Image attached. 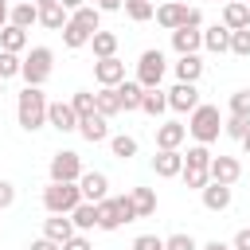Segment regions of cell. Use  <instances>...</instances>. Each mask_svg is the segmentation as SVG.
<instances>
[{"label":"cell","instance_id":"16","mask_svg":"<svg viewBox=\"0 0 250 250\" xmlns=\"http://www.w3.org/2000/svg\"><path fill=\"white\" fill-rule=\"evenodd\" d=\"M152 16H156V23H160L164 31H176V27H184V23H188V4L168 0V4H160Z\"/></svg>","mask_w":250,"mask_h":250},{"label":"cell","instance_id":"51","mask_svg":"<svg viewBox=\"0 0 250 250\" xmlns=\"http://www.w3.org/2000/svg\"><path fill=\"white\" fill-rule=\"evenodd\" d=\"M199 250H234V246H230V242H219V238H211V242H207V246H199Z\"/></svg>","mask_w":250,"mask_h":250},{"label":"cell","instance_id":"10","mask_svg":"<svg viewBox=\"0 0 250 250\" xmlns=\"http://www.w3.org/2000/svg\"><path fill=\"white\" fill-rule=\"evenodd\" d=\"M180 168H184V152H180V148H156V156H152V172H156L160 180H176Z\"/></svg>","mask_w":250,"mask_h":250},{"label":"cell","instance_id":"48","mask_svg":"<svg viewBox=\"0 0 250 250\" xmlns=\"http://www.w3.org/2000/svg\"><path fill=\"white\" fill-rule=\"evenodd\" d=\"M230 246H234V250H250V227H242V230L230 238Z\"/></svg>","mask_w":250,"mask_h":250},{"label":"cell","instance_id":"11","mask_svg":"<svg viewBox=\"0 0 250 250\" xmlns=\"http://www.w3.org/2000/svg\"><path fill=\"white\" fill-rule=\"evenodd\" d=\"M207 176H211L215 184H238V176H242V164H238V156H211V164H207Z\"/></svg>","mask_w":250,"mask_h":250},{"label":"cell","instance_id":"52","mask_svg":"<svg viewBox=\"0 0 250 250\" xmlns=\"http://www.w3.org/2000/svg\"><path fill=\"white\" fill-rule=\"evenodd\" d=\"M8 12H12V4H8V0H0V27L8 23Z\"/></svg>","mask_w":250,"mask_h":250},{"label":"cell","instance_id":"50","mask_svg":"<svg viewBox=\"0 0 250 250\" xmlns=\"http://www.w3.org/2000/svg\"><path fill=\"white\" fill-rule=\"evenodd\" d=\"M27 250H62V246H59V242H51V238H35Z\"/></svg>","mask_w":250,"mask_h":250},{"label":"cell","instance_id":"7","mask_svg":"<svg viewBox=\"0 0 250 250\" xmlns=\"http://www.w3.org/2000/svg\"><path fill=\"white\" fill-rule=\"evenodd\" d=\"M168 94V109L172 113H191L195 105H199V90H195V82H176L172 90H164Z\"/></svg>","mask_w":250,"mask_h":250},{"label":"cell","instance_id":"49","mask_svg":"<svg viewBox=\"0 0 250 250\" xmlns=\"http://www.w3.org/2000/svg\"><path fill=\"white\" fill-rule=\"evenodd\" d=\"M121 4H125V0H94L98 12H121Z\"/></svg>","mask_w":250,"mask_h":250},{"label":"cell","instance_id":"54","mask_svg":"<svg viewBox=\"0 0 250 250\" xmlns=\"http://www.w3.org/2000/svg\"><path fill=\"white\" fill-rule=\"evenodd\" d=\"M238 145H242V152H246V156H250V129H246V137H242V141H238Z\"/></svg>","mask_w":250,"mask_h":250},{"label":"cell","instance_id":"14","mask_svg":"<svg viewBox=\"0 0 250 250\" xmlns=\"http://www.w3.org/2000/svg\"><path fill=\"white\" fill-rule=\"evenodd\" d=\"M121 78H125V62H121L117 55L94 62V82H98V86H117Z\"/></svg>","mask_w":250,"mask_h":250},{"label":"cell","instance_id":"23","mask_svg":"<svg viewBox=\"0 0 250 250\" xmlns=\"http://www.w3.org/2000/svg\"><path fill=\"white\" fill-rule=\"evenodd\" d=\"M66 20H70V12H66V8L59 4V0H55V4H43V8H39V23H43L47 31H62V27H66Z\"/></svg>","mask_w":250,"mask_h":250},{"label":"cell","instance_id":"33","mask_svg":"<svg viewBox=\"0 0 250 250\" xmlns=\"http://www.w3.org/2000/svg\"><path fill=\"white\" fill-rule=\"evenodd\" d=\"M137 137H129V133H117V137H109V152L117 156V160H133L137 156Z\"/></svg>","mask_w":250,"mask_h":250},{"label":"cell","instance_id":"24","mask_svg":"<svg viewBox=\"0 0 250 250\" xmlns=\"http://www.w3.org/2000/svg\"><path fill=\"white\" fill-rule=\"evenodd\" d=\"M90 35H94V31H90L86 23H78L74 16H70V20H66V27H62V43H66L70 51H78V47H90Z\"/></svg>","mask_w":250,"mask_h":250},{"label":"cell","instance_id":"1","mask_svg":"<svg viewBox=\"0 0 250 250\" xmlns=\"http://www.w3.org/2000/svg\"><path fill=\"white\" fill-rule=\"evenodd\" d=\"M16 121L23 133H35L47 125V94L43 86H23L20 98H16Z\"/></svg>","mask_w":250,"mask_h":250},{"label":"cell","instance_id":"28","mask_svg":"<svg viewBox=\"0 0 250 250\" xmlns=\"http://www.w3.org/2000/svg\"><path fill=\"white\" fill-rule=\"evenodd\" d=\"M8 23H16V27H35L39 23V8L31 4V0H23V4H12V12H8Z\"/></svg>","mask_w":250,"mask_h":250},{"label":"cell","instance_id":"17","mask_svg":"<svg viewBox=\"0 0 250 250\" xmlns=\"http://www.w3.org/2000/svg\"><path fill=\"white\" fill-rule=\"evenodd\" d=\"M172 47H176V55H199V47H203V27H176V31H172Z\"/></svg>","mask_w":250,"mask_h":250},{"label":"cell","instance_id":"56","mask_svg":"<svg viewBox=\"0 0 250 250\" xmlns=\"http://www.w3.org/2000/svg\"><path fill=\"white\" fill-rule=\"evenodd\" d=\"M0 94H4V78H0Z\"/></svg>","mask_w":250,"mask_h":250},{"label":"cell","instance_id":"13","mask_svg":"<svg viewBox=\"0 0 250 250\" xmlns=\"http://www.w3.org/2000/svg\"><path fill=\"white\" fill-rule=\"evenodd\" d=\"M199 195H203V207L207 211H227L230 207V199H234V191H230V184H215V180H207L203 188H199Z\"/></svg>","mask_w":250,"mask_h":250},{"label":"cell","instance_id":"45","mask_svg":"<svg viewBox=\"0 0 250 250\" xmlns=\"http://www.w3.org/2000/svg\"><path fill=\"white\" fill-rule=\"evenodd\" d=\"M133 250H164V238H156V234H137V238H133Z\"/></svg>","mask_w":250,"mask_h":250},{"label":"cell","instance_id":"38","mask_svg":"<svg viewBox=\"0 0 250 250\" xmlns=\"http://www.w3.org/2000/svg\"><path fill=\"white\" fill-rule=\"evenodd\" d=\"M70 16H74V20H78V23H86V27H90V31H98V27H102V12H98V8H94V4H82V8H74V12H70Z\"/></svg>","mask_w":250,"mask_h":250},{"label":"cell","instance_id":"43","mask_svg":"<svg viewBox=\"0 0 250 250\" xmlns=\"http://www.w3.org/2000/svg\"><path fill=\"white\" fill-rule=\"evenodd\" d=\"M164 250H199V242L180 230V234H168V238H164Z\"/></svg>","mask_w":250,"mask_h":250},{"label":"cell","instance_id":"57","mask_svg":"<svg viewBox=\"0 0 250 250\" xmlns=\"http://www.w3.org/2000/svg\"><path fill=\"white\" fill-rule=\"evenodd\" d=\"M246 8H250V0H246Z\"/></svg>","mask_w":250,"mask_h":250},{"label":"cell","instance_id":"18","mask_svg":"<svg viewBox=\"0 0 250 250\" xmlns=\"http://www.w3.org/2000/svg\"><path fill=\"white\" fill-rule=\"evenodd\" d=\"M117 98H121V113H137L141 109V98H145V86L137 78H121L117 82Z\"/></svg>","mask_w":250,"mask_h":250},{"label":"cell","instance_id":"4","mask_svg":"<svg viewBox=\"0 0 250 250\" xmlns=\"http://www.w3.org/2000/svg\"><path fill=\"white\" fill-rule=\"evenodd\" d=\"M51 70H55V51H51V47H31V51L23 55L20 78H23L27 86H43V82L51 78Z\"/></svg>","mask_w":250,"mask_h":250},{"label":"cell","instance_id":"31","mask_svg":"<svg viewBox=\"0 0 250 250\" xmlns=\"http://www.w3.org/2000/svg\"><path fill=\"white\" fill-rule=\"evenodd\" d=\"M90 47H94V59H109V55H117V35L98 27V31L90 35Z\"/></svg>","mask_w":250,"mask_h":250},{"label":"cell","instance_id":"19","mask_svg":"<svg viewBox=\"0 0 250 250\" xmlns=\"http://www.w3.org/2000/svg\"><path fill=\"white\" fill-rule=\"evenodd\" d=\"M223 27H230V31L250 27V8H246V0H227V4H223Z\"/></svg>","mask_w":250,"mask_h":250},{"label":"cell","instance_id":"3","mask_svg":"<svg viewBox=\"0 0 250 250\" xmlns=\"http://www.w3.org/2000/svg\"><path fill=\"white\" fill-rule=\"evenodd\" d=\"M78 203H82V191H78V184H70V180H51V184L43 188V207H47V215H70Z\"/></svg>","mask_w":250,"mask_h":250},{"label":"cell","instance_id":"47","mask_svg":"<svg viewBox=\"0 0 250 250\" xmlns=\"http://www.w3.org/2000/svg\"><path fill=\"white\" fill-rule=\"evenodd\" d=\"M16 203V184L12 180H0V211H8Z\"/></svg>","mask_w":250,"mask_h":250},{"label":"cell","instance_id":"5","mask_svg":"<svg viewBox=\"0 0 250 250\" xmlns=\"http://www.w3.org/2000/svg\"><path fill=\"white\" fill-rule=\"evenodd\" d=\"M164 70H168V59H164V51H156V47H148V51H145V55L137 59V82H141L145 90L160 86Z\"/></svg>","mask_w":250,"mask_h":250},{"label":"cell","instance_id":"42","mask_svg":"<svg viewBox=\"0 0 250 250\" xmlns=\"http://www.w3.org/2000/svg\"><path fill=\"white\" fill-rule=\"evenodd\" d=\"M70 105H74L78 117H86V113H94V94H90V90H74V94H70Z\"/></svg>","mask_w":250,"mask_h":250},{"label":"cell","instance_id":"32","mask_svg":"<svg viewBox=\"0 0 250 250\" xmlns=\"http://www.w3.org/2000/svg\"><path fill=\"white\" fill-rule=\"evenodd\" d=\"M117 227H125V223H121V215H117V203L105 195V199L98 203V230H117Z\"/></svg>","mask_w":250,"mask_h":250},{"label":"cell","instance_id":"29","mask_svg":"<svg viewBox=\"0 0 250 250\" xmlns=\"http://www.w3.org/2000/svg\"><path fill=\"white\" fill-rule=\"evenodd\" d=\"M203 78V59L199 55H180L176 62V82H199Z\"/></svg>","mask_w":250,"mask_h":250},{"label":"cell","instance_id":"12","mask_svg":"<svg viewBox=\"0 0 250 250\" xmlns=\"http://www.w3.org/2000/svg\"><path fill=\"white\" fill-rule=\"evenodd\" d=\"M78 191H82V199L102 203V199L109 195V176H105V172H82V176H78Z\"/></svg>","mask_w":250,"mask_h":250},{"label":"cell","instance_id":"9","mask_svg":"<svg viewBox=\"0 0 250 250\" xmlns=\"http://www.w3.org/2000/svg\"><path fill=\"white\" fill-rule=\"evenodd\" d=\"M74 133H82V141H90V145H102V141H109V117H102L94 109V113L78 117V129Z\"/></svg>","mask_w":250,"mask_h":250},{"label":"cell","instance_id":"26","mask_svg":"<svg viewBox=\"0 0 250 250\" xmlns=\"http://www.w3.org/2000/svg\"><path fill=\"white\" fill-rule=\"evenodd\" d=\"M70 223H74V230H94L98 227V203H90V199H82L74 211H70Z\"/></svg>","mask_w":250,"mask_h":250},{"label":"cell","instance_id":"30","mask_svg":"<svg viewBox=\"0 0 250 250\" xmlns=\"http://www.w3.org/2000/svg\"><path fill=\"white\" fill-rule=\"evenodd\" d=\"M129 199H133V207H137V219L156 215V191H152V188H129Z\"/></svg>","mask_w":250,"mask_h":250},{"label":"cell","instance_id":"2","mask_svg":"<svg viewBox=\"0 0 250 250\" xmlns=\"http://www.w3.org/2000/svg\"><path fill=\"white\" fill-rule=\"evenodd\" d=\"M188 133L195 137V145H211V141H219V133H223V113H219V105L199 102V105L188 113Z\"/></svg>","mask_w":250,"mask_h":250},{"label":"cell","instance_id":"41","mask_svg":"<svg viewBox=\"0 0 250 250\" xmlns=\"http://www.w3.org/2000/svg\"><path fill=\"white\" fill-rule=\"evenodd\" d=\"M230 55H238V59H250V27H238V31H230Z\"/></svg>","mask_w":250,"mask_h":250},{"label":"cell","instance_id":"44","mask_svg":"<svg viewBox=\"0 0 250 250\" xmlns=\"http://www.w3.org/2000/svg\"><path fill=\"white\" fill-rule=\"evenodd\" d=\"M113 203H117V215H121V223H133V219H137V207H133L129 191H125V195H113Z\"/></svg>","mask_w":250,"mask_h":250},{"label":"cell","instance_id":"46","mask_svg":"<svg viewBox=\"0 0 250 250\" xmlns=\"http://www.w3.org/2000/svg\"><path fill=\"white\" fill-rule=\"evenodd\" d=\"M62 250H94V242H90V238H86L82 230H74V234H70V238L62 242Z\"/></svg>","mask_w":250,"mask_h":250},{"label":"cell","instance_id":"34","mask_svg":"<svg viewBox=\"0 0 250 250\" xmlns=\"http://www.w3.org/2000/svg\"><path fill=\"white\" fill-rule=\"evenodd\" d=\"M121 8H125V16H129L133 23H145V20H152V12H156L152 0H125Z\"/></svg>","mask_w":250,"mask_h":250},{"label":"cell","instance_id":"8","mask_svg":"<svg viewBox=\"0 0 250 250\" xmlns=\"http://www.w3.org/2000/svg\"><path fill=\"white\" fill-rule=\"evenodd\" d=\"M47 125L59 133H74L78 129V113L70 102H47Z\"/></svg>","mask_w":250,"mask_h":250},{"label":"cell","instance_id":"22","mask_svg":"<svg viewBox=\"0 0 250 250\" xmlns=\"http://www.w3.org/2000/svg\"><path fill=\"white\" fill-rule=\"evenodd\" d=\"M141 113H148L152 121H160V117L168 113V94H164L160 86H152V90H145V98H141Z\"/></svg>","mask_w":250,"mask_h":250},{"label":"cell","instance_id":"21","mask_svg":"<svg viewBox=\"0 0 250 250\" xmlns=\"http://www.w3.org/2000/svg\"><path fill=\"white\" fill-rule=\"evenodd\" d=\"M203 47L215 51V55H227V51H230V27H223V23L203 27Z\"/></svg>","mask_w":250,"mask_h":250},{"label":"cell","instance_id":"35","mask_svg":"<svg viewBox=\"0 0 250 250\" xmlns=\"http://www.w3.org/2000/svg\"><path fill=\"white\" fill-rule=\"evenodd\" d=\"M20 66H23V55L0 51V78H4V82H8V78H20Z\"/></svg>","mask_w":250,"mask_h":250},{"label":"cell","instance_id":"20","mask_svg":"<svg viewBox=\"0 0 250 250\" xmlns=\"http://www.w3.org/2000/svg\"><path fill=\"white\" fill-rule=\"evenodd\" d=\"M74 234V223H70V215H51V219H43V238H51V242H66Z\"/></svg>","mask_w":250,"mask_h":250},{"label":"cell","instance_id":"39","mask_svg":"<svg viewBox=\"0 0 250 250\" xmlns=\"http://www.w3.org/2000/svg\"><path fill=\"white\" fill-rule=\"evenodd\" d=\"M184 164H188V168H207V164H211V148H207V145H191V148L184 152Z\"/></svg>","mask_w":250,"mask_h":250},{"label":"cell","instance_id":"37","mask_svg":"<svg viewBox=\"0 0 250 250\" xmlns=\"http://www.w3.org/2000/svg\"><path fill=\"white\" fill-rule=\"evenodd\" d=\"M227 109H230L234 117H246V121H250V90H234V94L227 98Z\"/></svg>","mask_w":250,"mask_h":250},{"label":"cell","instance_id":"58","mask_svg":"<svg viewBox=\"0 0 250 250\" xmlns=\"http://www.w3.org/2000/svg\"><path fill=\"white\" fill-rule=\"evenodd\" d=\"M223 4H227V0H223Z\"/></svg>","mask_w":250,"mask_h":250},{"label":"cell","instance_id":"55","mask_svg":"<svg viewBox=\"0 0 250 250\" xmlns=\"http://www.w3.org/2000/svg\"><path fill=\"white\" fill-rule=\"evenodd\" d=\"M31 4H35V8H43V4H55V0H31Z\"/></svg>","mask_w":250,"mask_h":250},{"label":"cell","instance_id":"40","mask_svg":"<svg viewBox=\"0 0 250 250\" xmlns=\"http://www.w3.org/2000/svg\"><path fill=\"white\" fill-rule=\"evenodd\" d=\"M180 180H184V188L199 191V188H203L211 176H207V168H188V164H184V168H180Z\"/></svg>","mask_w":250,"mask_h":250},{"label":"cell","instance_id":"53","mask_svg":"<svg viewBox=\"0 0 250 250\" xmlns=\"http://www.w3.org/2000/svg\"><path fill=\"white\" fill-rule=\"evenodd\" d=\"M59 4H62V8H66V12H74V8H82V4H86V0H59Z\"/></svg>","mask_w":250,"mask_h":250},{"label":"cell","instance_id":"36","mask_svg":"<svg viewBox=\"0 0 250 250\" xmlns=\"http://www.w3.org/2000/svg\"><path fill=\"white\" fill-rule=\"evenodd\" d=\"M246 129H250V121H246V117H234V113H227V117H223V137L242 141V137H246Z\"/></svg>","mask_w":250,"mask_h":250},{"label":"cell","instance_id":"15","mask_svg":"<svg viewBox=\"0 0 250 250\" xmlns=\"http://www.w3.org/2000/svg\"><path fill=\"white\" fill-rule=\"evenodd\" d=\"M188 141L184 121H156V148H180Z\"/></svg>","mask_w":250,"mask_h":250},{"label":"cell","instance_id":"27","mask_svg":"<svg viewBox=\"0 0 250 250\" xmlns=\"http://www.w3.org/2000/svg\"><path fill=\"white\" fill-rule=\"evenodd\" d=\"M0 51H16V55H23V51H27V31L16 27V23H4V27H0Z\"/></svg>","mask_w":250,"mask_h":250},{"label":"cell","instance_id":"6","mask_svg":"<svg viewBox=\"0 0 250 250\" xmlns=\"http://www.w3.org/2000/svg\"><path fill=\"white\" fill-rule=\"evenodd\" d=\"M51 180H70V184H78V176L86 172L82 168V156L74 152V148H59L55 156H51Z\"/></svg>","mask_w":250,"mask_h":250},{"label":"cell","instance_id":"25","mask_svg":"<svg viewBox=\"0 0 250 250\" xmlns=\"http://www.w3.org/2000/svg\"><path fill=\"white\" fill-rule=\"evenodd\" d=\"M94 109H98L102 117H117V113H121V98H117V86H102V90L94 94Z\"/></svg>","mask_w":250,"mask_h":250}]
</instances>
